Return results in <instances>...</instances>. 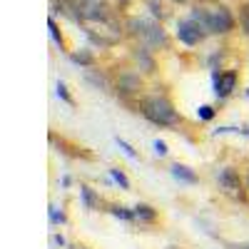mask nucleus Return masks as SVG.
<instances>
[{
  "label": "nucleus",
  "instance_id": "nucleus-1",
  "mask_svg": "<svg viewBox=\"0 0 249 249\" xmlns=\"http://www.w3.org/2000/svg\"><path fill=\"white\" fill-rule=\"evenodd\" d=\"M195 23L207 33V35H227L234 30V15L224 5H212V8H195L190 15Z\"/></svg>",
  "mask_w": 249,
  "mask_h": 249
},
{
  "label": "nucleus",
  "instance_id": "nucleus-2",
  "mask_svg": "<svg viewBox=\"0 0 249 249\" xmlns=\"http://www.w3.org/2000/svg\"><path fill=\"white\" fill-rule=\"evenodd\" d=\"M140 112L157 127H175L179 122V112L164 95H144L140 100Z\"/></svg>",
  "mask_w": 249,
  "mask_h": 249
},
{
  "label": "nucleus",
  "instance_id": "nucleus-3",
  "mask_svg": "<svg viewBox=\"0 0 249 249\" xmlns=\"http://www.w3.org/2000/svg\"><path fill=\"white\" fill-rule=\"evenodd\" d=\"M127 30L140 40V45L155 50H167L170 48V37L164 33V28L157 23V20H147V18H130L127 20Z\"/></svg>",
  "mask_w": 249,
  "mask_h": 249
},
{
  "label": "nucleus",
  "instance_id": "nucleus-4",
  "mask_svg": "<svg viewBox=\"0 0 249 249\" xmlns=\"http://www.w3.org/2000/svg\"><path fill=\"white\" fill-rule=\"evenodd\" d=\"M82 30H85V35L100 48H112V45L120 43V37H122V30H120V25L115 23L112 18L88 20V23H82Z\"/></svg>",
  "mask_w": 249,
  "mask_h": 249
},
{
  "label": "nucleus",
  "instance_id": "nucleus-5",
  "mask_svg": "<svg viewBox=\"0 0 249 249\" xmlns=\"http://www.w3.org/2000/svg\"><path fill=\"white\" fill-rule=\"evenodd\" d=\"M217 182H219V190L227 195V197H232V199H244L247 197V190H244V179L239 177V172L234 167H222L217 172Z\"/></svg>",
  "mask_w": 249,
  "mask_h": 249
},
{
  "label": "nucleus",
  "instance_id": "nucleus-6",
  "mask_svg": "<svg viewBox=\"0 0 249 249\" xmlns=\"http://www.w3.org/2000/svg\"><path fill=\"white\" fill-rule=\"evenodd\" d=\"M177 40H179V43H184V45H190V48H195V45H199L202 43V40L207 37V33L195 23V20L192 18H184V20H179V23H177Z\"/></svg>",
  "mask_w": 249,
  "mask_h": 249
},
{
  "label": "nucleus",
  "instance_id": "nucleus-7",
  "mask_svg": "<svg viewBox=\"0 0 249 249\" xmlns=\"http://www.w3.org/2000/svg\"><path fill=\"white\" fill-rule=\"evenodd\" d=\"M115 90H117V95H122V97L140 95V90H142V77H140V72H135V70H122V72L117 75Z\"/></svg>",
  "mask_w": 249,
  "mask_h": 249
},
{
  "label": "nucleus",
  "instance_id": "nucleus-8",
  "mask_svg": "<svg viewBox=\"0 0 249 249\" xmlns=\"http://www.w3.org/2000/svg\"><path fill=\"white\" fill-rule=\"evenodd\" d=\"M212 80H214V95L217 97H230L234 90H237V72L234 70H227V72H212Z\"/></svg>",
  "mask_w": 249,
  "mask_h": 249
},
{
  "label": "nucleus",
  "instance_id": "nucleus-9",
  "mask_svg": "<svg viewBox=\"0 0 249 249\" xmlns=\"http://www.w3.org/2000/svg\"><path fill=\"white\" fill-rule=\"evenodd\" d=\"M132 60L140 65V70L155 72V57H152V50H150V48H144V45L135 48V50H132Z\"/></svg>",
  "mask_w": 249,
  "mask_h": 249
},
{
  "label": "nucleus",
  "instance_id": "nucleus-10",
  "mask_svg": "<svg viewBox=\"0 0 249 249\" xmlns=\"http://www.w3.org/2000/svg\"><path fill=\"white\" fill-rule=\"evenodd\" d=\"M172 177L177 179V182H184V184H197L199 182V177H197V172L192 170V167H187V164H172Z\"/></svg>",
  "mask_w": 249,
  "mask_h": 249
},
{
  "label": "nucleus",
  "instance_id": "nucleus-11",
  "mask_svg": "<svg viewBox=\"0 0 249 249\" xmlns=\"http://www.w3.org/2000/svg\"><path fill=\"white\" fill-rule=\"evenodd\" d=\"M70 60L75 62V65H80V68H92L95 65V55L90 53V50H75V53H70Z\"/></svg>",
  "mask_w": 249,
  "mask_h": 249
},
{
  "label": "nucleus",
  "instance_id": "nucleus-12",
  "mask_svg": "<svg viewBox=\"0 0 249 249\" xmlns=\"http://www.w3.org/2000/svg\"><path fill=\"white\" fill-rule=\"evenodd\" d=\"M132 212H135V219L137 222H155L157 219V210H155V207H150V204H137Z\"/></svg>",
  "mask_w": 249,
  "mask_h": 249
},
{
  "label": "nucleus",
  "instance_id": "nucleus-13",
  "mask_svg": "<svg viewBox=\"0 0 249 249\" xmlns=\"http://www.w3.org/2000/svg\"><path fill=\"white\" fill-rule=\"evenodd\" d=\"M80 195H82V202H85L88 210H97L100 207V199H97V195L90 190V187H80Z\"/></svg>",
  "mask_w": 249,
  "mask_h": 249
},
{
  "label": "nucleus",
  "instance_id": "nucleus-14",
  "mask_svg": "<svg viewBox=\"0 0 249 249\" xmlns=\"http://www.w3.org/2000/svg\"><path fill=\"white\" fill-rule=\"evenodd\" d=\"M48 30H50V37H53V43L60 48V50H65V37H62V33H60V28H57V23L50 18L48 20Z\"/></svg>",
  "mask_w": 249,
  "mask_h": 249
},
{
  "label": "nucleus",
  "instance_id": "nucleus-15",
  "mask_svg": "<svg viewBox=\"0 0 249 249\" xmlns=\"http://www.w3.org/2000/svg\"><path fill=\"white\" fill-rule=\"evenodd\" d=\"M110 212H112L117 219H124V222H132V219H135V212H130L127 207H120V204H112Z\"/></svg>",
  "mask_w": 249,
  "mask_h": 249
},
{
  "label": "nucleus",
  "instance_id": "nucleus-16",
  "mask_svg": "<svg viewBox=\"0 0 249 249\" xmlns=\"http://www.w3.org/2000/svg\"><path fill=\"white\" fill-rule=\"evenodd\" d=\"M239 28L244 30V35H249V3L239 8Z\"/></svg>",
  "mask_w": 249,
  "mask_h": 249
},
{
  "label": "nucleus",
  "instance_id": "nucleus-17",
  "mask_svg": "<svg viewBox=\"0 0 249 249\" xmlns=\"http://www.w3.org/2000/svg\"><path fill=\"white\" fill-rule=\"evenodd\" d=\"M110 175H112V179H115V182H117V184L122 187V190H130V179L124 177V172H122V170L112 167V170H110Z\"/></svg>",
  "mask_w": 249,
  "mask_h": 249
},
{
  "label": "nucleus",
  "instance_id": "nucleus-18",
  "mask_svg": "<svg viewBox=\"0 0 249 249\" xmlns=\"http://www.w3.org/2000/svg\"><path fill=\"white\" fill-rule=\"evenodd\" d=\"M85 77H88V82H92L97 90H107V88H110V85H107V80L102 77V75H92V72H88Z\"/></svg>",
  "mask_w": 249,
  "mask_h": 249
},
{
  "label": "nucleus",
  "instance_id": "nucleus-19",
  "mask_svg": "<svg viewBox=\"0 0 249 249\" xmlns=\"http://www.w3.org/2000/svg\"><path fill=\"white\" fill-rule=\"evenodd\" d=\"M57 97H60L62 102H68L70 107L75 105V100L70 97V92H68V88H65V82H57Z\"/></svg>",
  "mask_w": 249,
  "mask_h": 249
},
{
  "label": "nucleus",
  "instance_id": "nucleus-20",
  "mask_svg": "<svg viewBox=\"0 0 249 249\" xmlns=\"http://www.w3.org/2000/svg\"><path fill=\"white\" fill-rule=\"evenodd\" d=\"M214 115H217V110H214L212 105H202V107L197 110V117H199V120H212Z\"/></svg>",
  "mask_w": 249,
  "mask_h": 249
},
{
  "label": "nucleus",
  "instance_id": "nucleus-21",
  "mask_svg": "<svg viewBox=\"0 0 249 249\" xmlns=\"http://www.w3.org/2000/svg\"><path fill=\"white\" fill-rule=\"evenodd\" d=\"M117 144H120V150H122L124 155H127V157H132V160H137V152H135V150H132V147H130V144H127V142H124V140H120V137H117Z\"/></svg>",
  "mask_w": 249,
  "mask_h": 249
},
{
  "label": "nucleus",
  "instance_id": "nucleus-22",
  "mask_svg": "<svg viewBox=\"0 0 249 249\" xmlns=\"http://www.w3.org/2000/svg\"><path fill=\"white\" fill-rule=\"evenodd\" d=\"M147 5H150V10H152L155 18H160V20L164 18V10H162V5L157 3V0H147Z\"/></svg>",
  "mask_w": 249,
  "mask_h": 249
},
{
  "label": "nucleus",
  "instance_id": "nucleus-23",
  "mask_svg": "<svg viewBox=\"0 0 249 249\" xmlns=\"http://www.w3.org/2000/svg\"><path fill=\"white\" fill-rule=\"evenodd\" d=\"M152 147H155V152H157L160 157H164V155L170 152V150H167V142H162V140H155V144H152Z\"/></svg>",
  "mask_w": 249,
  "mask_h": 249
},
{
  "label": "nucleus",
  "instance_id": "nucleus-24",
  "mask_svg": "<svg viewBox=\"0 0 249 249\" xmlns=\"http://www.w3.org/2000/svg\"><path fill=\"white\" fill-rule=\"evenodd\" d=\"M50 219H53V222H62V219H65V217H62V212L57 214L55 210H50Z\"/></svg>",
  "mask_w": 249,
  "mask_h": 249
},
{
  "label": "nucleus",
  "instance_id": "nucleus-25",
  "mask_svg": "<svg viewBox=\"0 0 249 249\" xmlns=\"http://www.w3.org/2000/svg\"><path fill=\"white\" fill-rule=\"evenodd\" d=\"M53 242H55V244H60V247H62V244H65V239H62L60 234H55V237H53Z\"/></svg>",
  "mask_w": 249,
  "mask_h": 249
},
{
  "label": "nucleus",
  "instance_id": "nucleus-26",
  "mask_svg": "<svg viewBox=\"0 0 249 249\" xmlns=\"http://www.w3.org/2000/svg\"><path fill=\"white\" fill-rule=\"evenodd\" d=\"M232 249H249V244H230Z\"/></svg>",
  "mask_w": 249,
  "mask_h": 249
},
{
  "label": "nucleus",
  "instance_id": "nucleus-27",
  "mask_svg": "<svg viewBox=\"0 0 249 249\" xmlns=\"http://www.w3.org/2000/svg\"><path fill=\"white\" fill-rule=\"evenodd\" d=\"M244 184H247V190H249V172H247V179H244Z\"/></svg>",
  "mask_w": 249,
  "mask_h": 249
}]
</instances>
